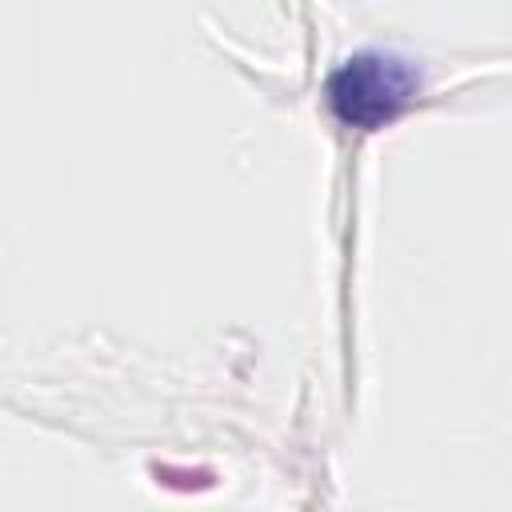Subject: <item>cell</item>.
Here are the masks:
<instances>
[{
    "label": "cell",
    "mask_w": 512,
    "mask_h": 512,
    "mask_svg": "<svg viewBox=\"0 0 512 512\" xmlns=\"http://www.w3.org/2000/svg\"><path fill=\"white\" fill-rule=\"evenodd\" d=\"M408 88H412V76L404 64L388 56H356L332 76L328 96L344 124L376 128L400 112V104L408 100Z\"/></svg>",
    "instance_id": "6da1fadb"
}]
</instances>
